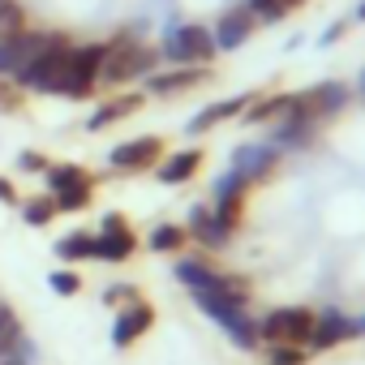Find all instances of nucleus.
<instances>
[{"label": "nucleus", "mask_w": 365, "mask_h": 365, "mask_svg": "<svg viewBox=\"0 0 365 365\" xmlns=\"http://www.w3.org/2000/svg\"><path fill=\"white\" fill-rule=\"evenodd\" d=\"M155 61H159V52H155V48L138 43L133 35H116L112 43H103L99 82H108V86H125V82H133V78H150Z\"/></svg>", "instance_id": "nucleus-1"}, {"label": "nucleus", "mask_w": 365, "mask_h": 365, "mask_svg": "<svg viewBox=\"0 0 365 365\" xmlns=\"http://www.w3.org/2000/svg\"><path fill=\"white\" fill-rule=\"evenodd\" d=\"M61 43H69V39L56 31H22L14 39H0V78H18L26 65H35L43 52H52Z\"/></svg>", "instance_id": "nucleus-2"}, {"label": "nucleus", "mask_w": 365, "mask_h": 365, "mask_svg": "<svg viewBox=\"0 0 365 365\" xmlns=\"http://www.w3.org/2000/svg\"><path fill=\"white\" fill-rule=\"evenodd\" d=\"M314 331V309L309 305H275L258 318V335L262 344H309Z\"/></svg>", "instance_id": "nucleus-3"}, {"label": "nucleus", "mask_w": 365, "mask_h": 365, "mask_svg": "<svg viewBox=\"0 0 365 365\" xmlns=\"http://www.w3.org/2000/svg\"><path fill=\"white\" fill-rule=\"evenodd\" d=\"M215 35L207 31V26H176V31H168V39H163V56L172 61V65H211L215 61Z\"/></svg>", "instance_id": "nucleus-4"}, {"label": "nucleus", "mask_w": 365, "mask_h": 365, "mask_svg": "<svg viewBox=\"0 0 365 365\" xmlns=\"http://www.w3.org/2000/svg\"><path fill=\"white\" fill-rule=\"evenodd\" d=\"M245 202H250V180L237 176V172H224L215 180V190H211V215L237 237V228L245 224Z\"/></svg>", "instance_id": "nucleus-5"}, {"label": "nucleus", "mask_w": 365, "mask_h": 365, "mask_svg": "<svg viewBox=\"0 0 365 365\" xmlns=\"http://www.w3.org/2000/svg\"><path fill=\"white\" fill-rule=\"evenodd\" d=\"M99 65H103V43L69 48V65H65L61 95H69V99H91L95 86H99Z\"/></svg>", "instance_id": "nucleus-6"}, {"label": "nucleus", "mask_w": 365, "mask_h": 365, "mask_svg": "<svg viewBox=\"0 0 365 365\" xmlns=\"http://www.w3.org/2000/svg\"><path fill=\"white\" fill-rule=\"evenodd\" d=\"M352 339H361L356 318H348L344 309H322V314H314V331H309V344L305 348L318 356V352H335V348H344Z\"/></svg>", "instance_id": "nucleus-7"}, {"label": "nucleus", "mask_w": 365, "mask_h": 365, "mask_svg": "<svg viewBox=\"0 0 365 365\" xmlns=\"http://www.w3.org/2000/svg\"><path fill=\"white\" fill-rule=\"evenodd\" d=\"M133 254H138V237H133L129 220L120 211L103 215V224L95 232V258H103V262H129Z\"/></svg>", "instance_id": "nucleus-8"}, {"label": "nucleus", "mask_w": 365, "mask_h": 365, "mask_svg": "<svg viewBox=\"0 0 365 365\" xmlns=\"http://www.w3.org/2000/svg\"><path fill=\"white\" fill-rule=\"evenodd\" d=\"M279 159H284L279 146H271V142H245V146L232 150V172L245 176L250 185H262V180H271L279 172Z\"/></svg>", "instance_id": "nucleus-9"}, {"label": "nucleus", "mask_w": 365, "mask_h": 365, "mask_svg": "<svg viewBox=\"0 0 365 365\" xmlns=\"http://www.w3.org/2000/svg\"><path fill=\"white\" fill-rule=\"evenodd\" d=\"M163 138H155V133H142V138H129V142H120V146H112V155H108V163L116 168V172H150L159 159H163Z\"/></svg>", "instance_id": "nucleus-10"}, {"label": "nucleus", "mask_w": 365, "mask_h": 365, "mask_svg": "<svg viewBox=\"0 0 365 365\" xmlns=\"http://www.w3.org/2000/svg\"><path fill=\"white\" fill-rule=\"evenodd\" d=\"M314 133H318V120L297 103V95H292V108L271 125V146H279V150H301V146H309L314 142Z\"/></svg>", "instance_id": "nucleus-11"}, {"label": "nucleus", "mask_w": 365, "mask_h": 365, "mask_svg": "<svg viewBox=\"0 0 365 365\" xmlns=\"http://www.w3.org/2000/svg\"><path fill=\"white\" fill-rule=\"evenodd\" d=\"M297 103H301L314 120H327V116H335V112H344V108L352 103V91H348V82H318V86L301 91Z\"/></svg>", "instance_id": "nucleus-12"}, {"label": "nucleus", "mask_w": 365, "mask_h": 365, "mask_svg": "<svg viewBox=\"0 0 365 365\" xmlns=\"http://www.w3.org/2000/svg\"><path fill=\"white\" fill-rule=\"evenodd\" d=\"M150 327H155V305H150V301L120 305V314H116V322H112V344H116V348H133Z\"/></svg>", "instance_id": "nucleus-13"}, {"label": "nucleus", "mask_w": 365, "mask_h": 365, "mask_svg": "<svg viewBox=\"0 0 365 365\" xmlns=\"http://www.w3.org/2000/svg\"><path fill=\"white\" fill-rule=\"evenodd\" d=\"M207 78H211V69H202V65H180V69L150 73V78H146V91H150V95H185V91L202 86Z\"/></svg>", "instance_id": "nucleus-14"}, {"label": "nucleus", "mask_w": 365, "mask_h": 365, "mask_svg": "<svg viewBox=\"0 0 365 365\" xmlns=\"http://www.w3.org/2000/svg\"><path fill=\"white\" fill-rule=\"evenodd\" d=\"M185 232H190V241H198V245H202V250H211V254H220V250H228V245H232V232L211 215V207H194V211H190Z\"/></svg>", "instance_id": "nucleus-15"}, {"label": "nucleus", "mask_w": 365, "mask_h": 365, "mask_svg": "<svg viewBox=\"0 0 365 365\" xmlns=\"http://www.w3.org/2000/svg\"><path fill=\"white\" fill-rule=\"evenodd\" d=\"M202 159H207V155H202L198 146L176 150V155H163V159L155 163V168H159L155 176L163 180V185H185V180H194V176L202 172Z\"/></svg>", "instance_id": "nucleus-16"}, {"label": "nucleus", "mask_w": 365, "mask_h": 365, "mask_svg": "<svg viewBox=\"0 0 365 365\" xmlns=\"http://www.w3.org/2000/svg\"><path fill=\"white\" fill-rule=\"evenodd\" d=\"M254 26H258V22H254V14H250L245 5H241V9H228V14L220 18V26L211 31V35H215V48H220V52L241 48V43L254 35Z\"/></svg>", "instance_id": "nucleus-17"}, {"label": "nucleus", "mask_w": 365, "mask_h": 365, "mask_svg": "<svg viewBox=\"0 0 365 365\" xmlns=\"http://www.w3.org/2000/svg\"><path fill=\"white\" fill-rule=\"evenodd\" d=\"M250 103H254V95H232V99H220V103L202 108V112L190 120V133H211L215 125H224V120H237V116H241Z\"/></svg>", "instance_id": "nucleus-18"}, {"label": "nucleus", "mask_w": 365, "mask_h": 365, "mask_svg": "<svg viewBox=\"0 0 365 365\" xmlns=\"http://www.w3.org/2000/svg\"><path fill=\"white\" fill-rule=\"evenodd\" d=\"M172 271H176V279L185 284L190 292H207V288H215V284H220V275H224L211 258H180Z\"/></svg>", "instance_id": "nucleus-19"}, {"label": "nucleus", "mask_w": 365, "mask_h": 365, "mask_svg": "<svg viewBox=\"0 0 365 365\" xmlns=\"http://www.w3.org/2000/svg\"><path fill=\"white\" fill-rule=\"evenodd\" d=\"M142 95H112L108 103H99L95 112H91V120H86V129L91 133H99V129H108V125H116V120H125V116H133V112H142Z\"/></svg>", "instance_id": "nucleus-20"}, {"label": "nucleus", "mask_w": 365, "mask_h": 365, "mask_svg": "<svg viewBox=\"0 0 365 365\" xmlns=\"http://www.w3.org/2000/svg\"><path fill=\"white\" fill-rule=\"evenodd\" d=\"M288 108H292V95H267V99H254L241 116H245L250 125H275Z\"/></svg>", "instance_id": "nucleus-21"}, {"label": "nucleus", "mask_w": 365, "mask_h": 365, "mask_svg": "<svg viewBox=\"0 0 365 365\" xmlns=\"http://www.w3.org/2000/svg\"><path fill=\"white\" fill-rule=\"evenodd\" d=\"M43 176H48V190H52V194L73 190V185H91V180H95V176H91L86 168H78V163H48Z\"/></svg>", "instance_id": "nucleus-22"}, {"label": "nucleus", "mask_w": 365, "mask_h": 365, "mask_svg": "<svg viewBox=\"0 0 365 365\" xmlns=\"http://www.w3.org/2000/svg\"><path fill=\"white\" fill-rule=\"evenodd\" d=\"M185 241H190L185 224H159V228H150V237H146V245H150L155 254H180V250H185Z\"/></svg>", "instance_id": "nucleus-23"}, {"label": "nucleus", "mask_w": 365, "mask_h": 365, "mask_svg": "<svg viewBox=\"0 0 365 365\" xmlns=\"http://www.w3.org/2000/svg\"><path fill=\"white\" fill-rule=\"evenodd\" d=\"M56 254L65 262H86V258H95V237L86 228H78V232H69V237L56 241Z\"/></svg>", "instance_id": "nucleus-24"}, {"label": "nucleus", "mask_w": 365, "mask_h": 365, "mask_svg": "<svg viewBox=\"0 0 365 365\" xmlns=\"http://www.w3.org/2000/svg\"><path fill=\"white\" fill-rule=\"evenodd\" d=\"M61 211H56V198L52 194H39V198H26L22 202V220L31 224V228H43V224H52Z\"/></svg>", "instance_id": "nucleus-25"}, {"label": "nucleus", "mask_w": 365, "mask_h": 365, "mask_svg": "<svg viewBox=\"0 0 365 365\" xmlns=\"http://www.w3.org/2000/svg\"><path fill=\"white\" fill-rule=\"evenodd\" d=\"M26 31V9L18 0H0V39H14Z\"/></svg>", "instance_id": "nucleus-26"}, {"label": "nucleus", "mask_w": 365, "mask_h": 365, "mask_svg": "<svg viewBox=\"0 0 365 365\" xmlns=\"http://www.w3.org/2000/svg\"><path fill=\"white\" fill-rule=\"evenodd\" d=\"M309 348L301 344H267V365H309Z\"/></svg>", "instance_id": "nucleus-27"}, {"label": "nucleus", "mask_w": 365, "mask_h": 365, "mask_svg": "<svg viewBox=\"0 0 365 365\" xmlns=\"http://www.w3.org/2000/svg\"><path fill=\"white\" fill-rule=\"evenodd\" d=\"M56 198V211H86L91 207V198H95V180L91 185H73V190H61V194H52Z\"/></svg>", "instance_id": "nucleus-28"}, {"label": "nucleus", "mask_w": 365, "mask_h": 365, "mask_svg": "<svg viewBox=\"0 0 365 365\" xmlns=\"http://www.w3.org/2000/svg\"><path fill=\"white\" fill-rule=\"evenodd\" d=\"M18 344H22V322H18V314L9 305H0V352H9Z\"/></svg>", "instance_id": "nucleus-29"}, {"label": "nucleus", "mask_w": 365, "mask_h": 365, "mask_svg": "<svg viewBox=\"0 0 365 365\" xmlns=\"http://www.w3.org/2000/svg\"><path fill=\"white\" fill-rule=\"evenodd\" d=\"M245 9L254 14V22H279V18H288V5H284V0H250Z\"/></svg>", "instance_id": "nucleus-30"}, {"label": "nucleus", "mask_w": 365, "mask_h": 365, "mask_svg": "<svg viewBox=\"0 0 365 365\" xmlns=\"http://www.w3.org/2000/svg\"><path fill=\"white\" fill-rule=\"evenodd\" d=\"M133 301H142V292H138L133 284H112V288L103 292V305H112V309H120V305H133Z\"/></svg>", "instance_id": "nucleus-31"}, {"label": "nucleus", "mask_w": 365, "mask_h": 365, "mask_svg": "<svg viewBox=\"0 0 365 365\" xmlns=\"http://www.w3.org/2000/svg\"><path fill=\"white\" fill-rule=\"evenodd\" d=\"M52 292H61V297H73V292H82V275L78 271H52Z\"/></svg>", "instance_id": "nucleus-32"}, {"label": "nucleus", "mask_w": 365, "mask_h": 365, "mask_svg": "<svg viewBox=\"0 0 365 365\" xmlns=\"http://www.w3.org/2000/svg\"><path fill=\"white\" fill-rule=\"evenodd\" d=\"M22 108V86L14 78H0V112H18Z\"/></svg>", "instance_id": "nucleus-33"}, {"label": "nucleus", "mask_w": 365, "mask_h": 365, "mask_svg": "<svg viewBox=\"0 0 365 365\" xmlns=\"http://www.w3.org/2000/svg\"><path fill=\"white\" fill-rule=\"evenodd\" d=\"M0 365H31V348L18 344V348H9V352H0Z\"/></svg>", "instance_id": "nucleus-34"}, {"label": "nucleus", "mask_w": 365, "mask_h": 365, "mask_svg": "<svg viewBox=\"0 0 365 365\" xmlns=\"http://www.w3.org/2000/svg\"><path fill=\"white\" fill-rule=\"evenodd\" d=\"M18 163H22V172H48V159H43L39 150H22Z\"/></svg>", "instance_id": "nucleus-35"}, {"label": "nucleus", "mask_w": 365, "mask_h": 365, "mask_svg": "<svg viewBox=\"0 0 365 365\" xmlns=\"http://www.w3.org/2000/svg\"><path fill=\"white\" fill-rule=\"evenodd\" d=\"M0 202H9V207H18V190L9 185L5 176H0Z\"/></svg>", "instance_id": "nucleus-36"}, {"label": "nucleus", "mask_w": 365, "mask_h": 365, "mask_svg": "<svg viewBox=\"0 0 365 365\" xmlns=\"http://www.w3.org/2000/svg\"><path fill=\"white\" fill-rule=\"evenodd\" d=\"M284 5H288V14H292V9H301V5H305V0H284Z\"/></svg>", "instance_id": "nucleus-37"}, {"label": "nucleus", "mask_w": 365, "mask_h": 365, "mask_svg": "<svg viewBox=\"0 0 365 365\" xmlns=\"http://www.w3.org/2000/svg\"><path fill=\"white\" fill-rule=\"evenodd\" d=\"M356 327H361V339H365V314H361V318H356Z\"/></svg>", "instance_id": "nucleus-38"}, {"label": "nucleus", "mask_w": 365, "mask_h": 365, "mask_svg": "<svg viewBox=\"0 0 365 365\" xmlns=\"http://www.w3.org/2000/svg\"><path fill=\"white\" fill-rule=\"evenodd\" d=\"M356 91H361V99H365V73H361V82H356Z\"/></svg>", "instance_id": "nucleus-39"}, {"label": "nucleus", "mask_w": 365, "mask_h": 365, "mask_svg": "<svg viewBox=\"0 0 365 365\" xmlns=\"http://www.w3.org/2000/svg\"><path fill=\"white\" fill-rule=\"evenodd\" d=\"M356 18H361V22H365V0H361V9H356Z\"/></svg>", "instance_id": "nucleus-40"}]
</instances>
